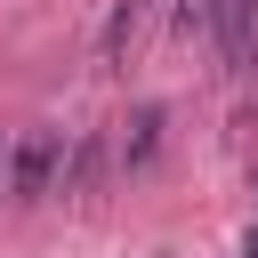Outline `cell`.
I'll list each match as a JSON object with an SVG mask.
<instances>
[{"instance_id": "3957f363", "label": "cell", "mask_w": 258, "mask_h": 258, "mask_svg": "<svg viewBox=\"0 0 258 258\" xmlns=\"http://www.w3.org/2000/svg\"><path fill=\"white\" fill-rule=\"evenodd\" d=\"M145 16H153V0H113V16H105V64H129V48L145 40Z\"/></svg>"}, {"instance_id": "277c9868", "label": "cell", "mask_w": 258, "mask_h": 258, "mask_svg": "<svg viewBox=\"0 0 258 258\" xmlns=\"http://www.w3.org/2000/svg\"><path fill=\"white\" fill-rule=\"evenodd\" d=\"M105 161H113L105 137H73V145H64V194H97V185H105Z\"/></svg>"}, {"instance_id": "7a4b0ae2", "label": "cell", "mask_w": 258, "mask_h": 258, "mask_svg": "<svg viewBox=\"0 0 258 258\" xmlns=\"http://www.w3.org/2000/svg\"><path fill=\"white\" fill-rule=\"evenodd\" d=\"M161 129H169V113H161V105H137V113L121 121V137H113V161H121V169H145V161L161 153Z\"/></svg>"}, {"instance_id": "6da1fadb", "label": "cell", "mask_w": 258, "mask_h": 258, "mask_svg": "<svg viewBox=\"0 0 258 258\" xmlns=\"http://www.w3.org/2000/svg\"><path fill=\"white\" fill-rule=\"evenodd\" d=\"M64 177V129H24L16 153H8V194L16 202H48Z\"/></svg>"}, {"instance_id": "5b68a950", "label": "cell", "mask_w": 258, "mask_h": 258, "mask_svg": "<svg viewBox=\"0 0 258 258\" xmlns=\"http://www.w3.org/2000/svg\"><path fill=\"white\" fill-rule=\"evenodd\" d=\"M226 8H234V0H177V24H185V32H210Z\"/></svg>"}]
</instances>
